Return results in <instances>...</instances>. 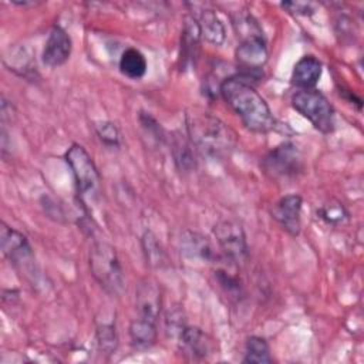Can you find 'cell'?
<instances>
[{"label":"cell","instance_id":"cell-1","mask_svg":"<svg viewBox=\"0 0 364 364\" xmlns=\"http://www.w3.org/2000/svg\"><path fill=\"white\" fill-rule=\"evenodd\" d=\"M219 94L249 131L266 134L274 128L276 119L269 104L245 77L236 74L222 80Z\"/></svg>","mask_w":364,"mask_h":364},{"label":"cell","instance_id":"cell-2","mask_svg":"<svg viewBox=\"0 0 364 364\" xmlns=\"http://www.w3.org/2000/svg\"><path fill=\"white\" fill-rule=\"evenodd\" d=\"M186 132L193 148L215 159L229 156L237 141L235 131L228 124L208 112L186 114Z\"/></svg>","mask_w":364,"mask_h":364},{"label":"cell","instance_id":"cell-3","mask_svg":"<svg viewBox=\"0 0 364 364\" xmlns=\"http://www.w3.org/2000/svg\"><path fill=\"white\" fill-rule=\"evenodd\" d=\"M90 269L97 283L109 294L124 291V270L115 247L104 240H95L90 250Z\"/></svg>","mask_w":364,"mask_h":364},{"label":"cell","instance_id":"cell-4","mask_svg":"<svg viewBox=\"0 0 364 364\" xmlns=\"http://www.w3.org/2000/svg\"><path fill=\"white\" fill-rule=\"evenodd\" d=\"M64 159L73 172L78 199L81 205L85 208V200H94L100 192V172L91 155L80 144H73L65 151Z\"/></svg>","mask_w":364,"mask_h":364},{"label":"cell","instance_id":"cell-5","mask_svg":"<svg viewBox=\"0 0 364 364\" xmlns=\"http://www.w3.org/2000/svg\"><path fill=\"white\" fill-rule=\"evenodd\" d=\"M291 107L321 134L334 131V108L321 91L297 90L291 97Z\"/></svg>","mask_w":364,"mask_h":364},{"label":"cell","instance_id":"cell-6","mask_svg":"<svg viewBox=\"0 0 364 364\" xmlns=\"http://www.w3.org/2000/svg\"><path fill=\"white\" fill-rule=\"evenodd\" d=\"M262 166L264 172L274 179L294 178L304 169L303 154L296 144L286 141L266 154Z\"/></svg>","mask_w":364,"mask_h":364},{"label":"cell","instance_id":"cell-7","mask_svg":"<svg viewBox=\"0 0 364 364\" xmlns=\"http://www.w3.org/2000/svg\"><path fill=\"white\" fill-rule=\"evenodd\" d=\"M0 246L3 255L10 263L21 273L30 274L34 267V255L27 237L1 222L0 228Z\"/></svg>","mask_w":364,"mask_h":364},{"label":"cell","instance_id":"cell-8","mask_svg":"<svg viewBox=\"0 0 364 364\" xmlns=\"http://www.w3.org/2000/svg\"><path fill=\"white\" fill-rule=\"evenodd\" d=\"M213 235L220 250L232 263H240L247 257L249 247L246 235L237 222L228 219L216 222L213 226Z\"/></svg>","mask_w":364,"mask_h":364},{"label":"cell","instance_id":"cell-9","mask_svg":"<svg viewBox=\"0 0 364 364\" xmlns=\"http://www.w3.org/2000/svg\"><path fill=\"white\" fill-rule=\"evenodd\" d=\"M301 208L303 199L297 193H290L280 198L270 209L272 218L291 236H297L301 229Z\"/></svg>","mask_w":364,"mask_h":364},{"label":"cell","instance_id":"cell-10","mask_svg":"<svg viewBox=\"0 0 364 364\" xmlns=\"http://www.w3.org/2000/svg\"><path fill=\"white\" fill-rule=\"evenodd\" d=\"M71 50H73L71 37L61 26L55 24L51 27L47 36V40L41 53V60L47 67L55 68L67 63V60L71 55Z\"/></svg>","mask_w":364,"mask_h":364},{"label":"cell","instance_id":"cell-11","mask_svg":"<svg viewBox=\"0 0 364 364\" xmlns=\"http://www.w3.org/2000/svg\"><path fill=\"white\" fill-rule=\"evenodd\" d=\"M135 304L138 317L156 324L161 314V290L152 279H142L135 290Z\"/></svg>","mask_w":364,"mask_h":364},{"label":"cell","instance_id":"cell-12","mask_svg":"<svg viewBox=\"0 0 364 364\" xmlns=\"http://www.w3.org/2000/svg\"><path fill=\"white\" fill-rule=\"evenodd\" d=\"M200 30L193 14H189L183 20V28L181 36V63L186 68L195 65L200 51Z\"/></svg>","mask_w":364,"mask_h":364},{"label":"cell","instance_id":"cell-13","mask_svg":"<svg viewBox=\"0 0 364 364\" xmlns=\"http://www.w3.org/2000/svg\"><path fill=\"white\" fill-rule=\"evenodd\" d=\"M323 65L321 61L311 55H303L293 67L291 71V84L297 87V90H311L316 88L318 80L321 78Z\"/></svg>","mask_w":364,"mask_h":364},{"label":"cell","instance_id":"cell-14","mask_svg":"<svg viewBox=\"0 0 364 364\" xmlns=\"http://www.w3.org/2000/svg\"><path fill=\"white\" fill-rule=\"evenodd\" d=\"M193 17L198 21L199 30H200V37L213 46H222L225 38H226V30L219 18V16L210 10V9H203L198 14H193Z\"/></svg>","mask_w":364,"mask_h":364},{"label":"cell","instance_id":"cell-15","mask_svg":"<svg viewBox=\"0 0 364 364\" xmlns=\"http://www.w3.org/2000/svg\"><path fill=\"white\" fill-rule=\"evenodd\" d=\"M181 347L193 358H205L212 353V340L198 327L185 326L178 337Z\"/></svg>","mask_w":364,"mask_h":364},{"label":"cell","instance_id":"cell-16","mask_svg":"<svg viewBox=\"0 0 364 364\" xmlns=\"http://www.w3.org/2000/svg\"><path fill=\"white\" fill-rule=\"evenodd\" d=\"M118 68L129 80H141L146 74L148 63L145 55L135 47H128L122 51Z\"/></svg>","mask_w":364,"mask_h":364},{"label":"cell","instance_id":"cell-17","mask_svg":"<svg viewBox=\"0 0 364 364\" xmlns=\"http://www.w3.org/2000/svg\"><path fill=\"white\" fill-rule=\"evenodd\" d=\"M181 249L186 256L193 259H200V260L213 259V249L209 240L200 233H196L192 230H186L182 233Z\"/></svg>","mask_w":364,"mask_h":364},{"label":"cell","instance_id":"cell-18","mask_svg":"<svg viewBox=\"0 0 364 364\" xmlns=\"http://www.w3.org/2000/svg\"><path fill=\"white\" fill-rule=\"evenodd\" d=\"M171 149L173 154V161L181 171L189 172L195 168V156L193 146L185 135L175 132L171 139Z\"/></svg>","mask_w":364,"mask_h":364},{"label":"cell","instance_id":"cell-19","mask_svg":"<svg viewBox=\"0 0 364 364\" xmlns=\"http://www.w3.org/2000/svg\"><path fill=\"white\" fill-rule=\"evenodd\" d=\"M129 337L136 348H149L156 341V324L138 317L129 324Z\"/></svg>","mask_w":364,"mask_h":364},{"label":"cell","instance_id":"cell-20","mask_svg":"<svg viewBox=\"0 0 364 364\" xmlns=\"http://www.w3.org/2000/svg\"><path fill=\"white\" fill-rule=\"evenodd\" d=\"M142 253L145 256L146 263L154 269H162L168 264V256L158 242L156 236L151 230H145L141 237Z\"/></svg>","mask_w":364,"mask_h":364},{"label":"cell","instance_id":"cell-21","mask_svg":"<svg viewBox=\"0 0 364 364\" xmlns=\"http://www.w3.org/2000/svg\"><path fill=\"white\" fill-rule=\"evenodd\" d=\"M273 358L270 355V348L267 341L259 336L247 337L245 343V355L242 363L246 364H269Z\"/></svg>","mask_w":364,"mask_h":364},{"label":"cell","instance_id":"cell-22","mask_svg":"<svg viewBox=\"0 0 364 364\" xmlns=\"http://www.w3.org/2000/svg\"><path fill=\"white\" fill-rule=\"evenodd\" d=\"M232 23H233V28H235V33H236L239 41H243L247 38L264 37L257 20L249 13H243V11L237 13L236 17H233Z\"/></svg>","mask_w":364,"mask_h":364},{"label":"cell","instance_id":"cell-23","mask_svg":"<svg viewBox=\"0 0 364 364\" xmlns=\"http://www.w3.org/2000/svg\"><path fill=\"white\" fill-rule=\"evenodd\" d=\"M317 216L328 225H340L348 219V212L341 202L331 200L317 209Z\"/></svg>","mask_w":364,"mask_h":364},{"label":"cell","instance_id":"cell-24","mask_svg":"<svg viewBox=\"0 0 364 364\" xmlns=\"http://www.w3.org/2000/svg\"><path fill=\"white\" fill-rule=\"evenodd\" d=\"M95 134L101 144L108 148L121 146V132L115 122L112 121H100L95 124Z\"/></svg>","mask_w":364,"mask_h":364},{"label":"cell","instance_id":"cell-25","mask_svg":"<svg viewBox=\"0 0 364 364\" xmlns=\"http://www.w3.org/2000/svg\"><path fill=\"white\" fill-rule=\"evenodd\" d=\"M98 347L105 354H112L118 346V336L112 323H102L97 326Z\"/></svg>","mask_w":364,"mask_h":364},{"label":"cell","instance_id":"cell-26","mask_svg":"<svg viewBox=\"0 0 364 364\" xmlns=\"http://www.w3.org/2000/svg\"><path fill=\"white\" fill-rule=\"evenodd\" d=\"M215 277L216 282L219 283V286L223 289V291L226 294H229V297H235L239 299L243 293L242 284L239 282V279L233 274H230L229 272L223 270V269H216L215 270Z\"/></svg>","mask_w":364,"mask_h":364},{"label":"cell","instance_id":"cell-27","mask_svg":"<svg viewBox=\"0 0 364 364\" xmlns=\"http://www.w3.org/2000/svg\"><path fill=\"white\" fill-rule=\"evenodd\" d=\"M280 6L296 16H311L314 13L313 4L307 1H284Z\"/></svg>","mask_w":364,"mask_h":364},{"label":"cell","instance_id":"cell-28","mask_svg":"<svg viewBox=\"0 0 364 364\" xmlns=\"http://www.w3.org/2000/svg\"><path fill=\"white\" fill-rule=\"evenodd\" d=\"M340 97H343L344 100H347L350 104H355V107H357V109L358 111H361V105H363V101H361V98L360 97H357L353 91H350V90H344V88H340Z\"/></svg>","mask_w":364,"mask_h":364}]
</instances>
